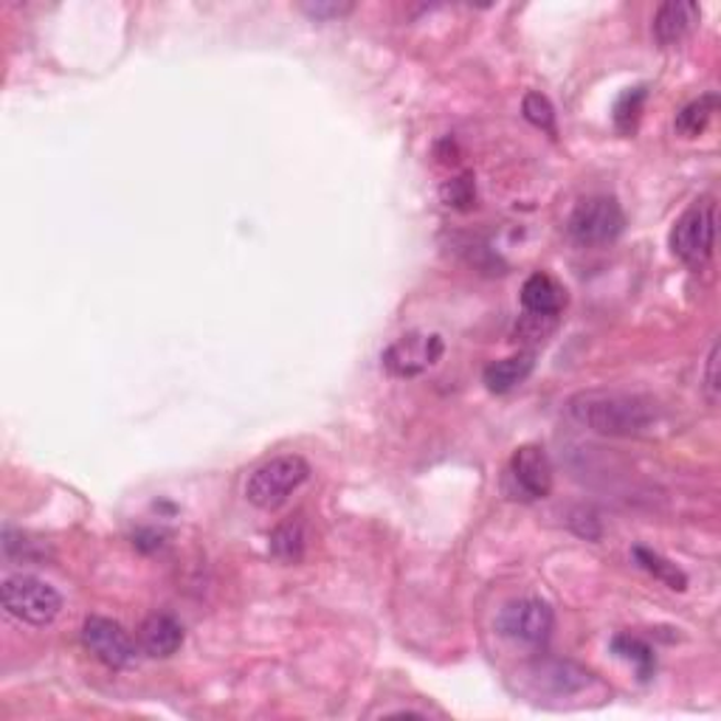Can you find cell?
<instances>
[{"label":"cell","instance_id":"cell-1","mask_svg":"<svg viewBox=\"0 0 721 721\" xmlns=\"http://www.w3.org/2000/svg\"><path fill=\"white\" fill-rule=\"evenodd\" d=\"M570 415L595 435L638 437L656 423V403L631 392L592 390L572 397Z\"/></svg>","mask_w":721,"mask_h":721},{"label":"cell","instance_id":"cell-2","mask_svg":"<svg viewBox=\"0 0 721 721\" xmlns=\"http://www.w3.org/2000/svg\"><path fill=\"white\" fill-rule=\"evenodd\" d=\"M307 476H311V465L300 454L273 457L248 476L246 496L254 507L273 510V507L285 505L288 496L300 485H305Z\"/></svg>","mask_w":721,"mask_h":721},{"label":"cell","instance_id":"cell-3","mask_svg":"<svg viewBox=\"0 0 721 721\" xmlns=\"http://www.w3.org/2000/svg\"><path fill=\"white\" fill-rule=\"evenodd\" d=\"M3 609L29 626H48L63 609V598L46 581L32 578V575H12L0 586Z\"/></svg>","mask_w":721,"mask_h":721},{"label":"cell","instance_id":"cell-4","mask_svg":"<svg viewBox=\"0 0 721 721\" xmlns=\"http://www.w3.org/2000/svg\"><path fill=\"white\" fill-rule=\"evenodd\" d=\"M716 246V203L710 198L696 201L676 221L671 232V251L690 268H702L713 257Z\"/></svg>","mask_w":721,"mask_h":721},{"label":"cell","instance_id":"cell-5","mask_svg":"<svg viewBox=\"0 0 721 721\" xmlns=\"http://www.w3.org/2000/svg\"><path fill=\"white\" fill-rule=\"evenodd\" d=\"M626 226L623 209L615 198H586L570 217V237L581 246H606L618 240Z\"/></svg>","mask_w":721,"mask_h":721},{"label":"cell","instance_id":"cell-6","mask_svg":"<svg viewBox=\"0 0 721 721\" xmlns=\"http://www.w3.org/2000/svg\"><path fill=\"white\" fill-rule=\"evenodd\" d=\"M496 629L525 649H544L553 634V609L539 598H521L499 611Z\"/></svg>","mask_w":721,"mask_h":721},{"label":"cell","instance_id":"cell-7","mask_svg":"<svg viewBox=\"0 0 721 721\" xmlns=\"http://www.w3.org/2000/svg\"><path fill=\"white\" fill-rule=\"evenodd\" d=\"M507 482H510V494L516 499L536 502L550 496L553 491V465L550 457L541 446H521L516 454L510 457L507 465Z\"/></svg>","mask_w":721,"mask_h":721},{"label":"cell","instance_id":"cell-8","mask_svg":"<svg viewBox=\"0 0 721 721\" xmlns=\"http://www.w3.org/2000/svg\"><path fill=\"white\" fill-rule=\"evenodd\" d=\"M442 338L435 333H409L386 347L384 367L397 378H415L442 358Z\"/></svg>","mask_w":721,"mask_h":721},{"label":"cell","instance_id":"cell-9","mask_svg":"<svg viewBox=\"0 0 721 721\" xmlns=\"http://www.w3.org/2000/svg\"><path fill=\"white\" fill-rule=\"evenodd\" d=\"M82 643L108 668H127L136 660V643L131 640V634L108 618L85 620Z\"/></svg>","mask_w":721,"mask_h":721},{"label":"cell","instance_id":"cell-10","mask_svg":"<svg viewBox=\"0 0 721 721\" xmlns=\"http://www.w3.org/2000/svg\"><path fill=\"white\" fill-rule=\"evenodd\" d=\"M699 18H702V9L696 7V3H688V0H668V3L656 9V43H660V46H674V43L688 37L690 29L699 23Z\"/></svg>","mask_w":721,"mask_h":721},{"label":"cell","instance_id":"cell-11","mask_svg":"<svg viewBox=\"0 0 721 721\" xmlns=\"http://www.w3.org/2000/svg\"><path fill=\"white\" fill-rule=\"evenodd\" d=\"M138 645L147 656H172L183 645V629L176 618L169 615H150L138 629Z\"/></svg>","mask_w":721,"mask_h":721},{"label":"cell","instance_id":"cell-12","mask_svg":"<svg viewBox=\"0 0 721 721\" xmlns=\"http://www.w3.org/2000/svg\"><path fill=\"white\" fill-rule=\"evenodd\" d=\"M521 305L536 316H559L566 305V291L550 273L539 271L527 277V282L521 285Z\"/></svg>","mask_w":721,"mask_h":721},{"label":"cell","instance_id":"cell-13","mask_svg":"<svg viewBox=\"0 0 721 721\" xmlns=\"http://www.w3.org/2000/svg\"><path fill=\"white\" fill-rule=\"evenodd\" d=\"M536 367V356L533 352H519V356H510L505 361H494L491 367H485L482 372V381L491 392L496 395H505V392L516 390L519 384H525L530 372Z\"/></svg>","mask_w":721,"mask_h":721},{"label":"cell","instance_id":"cell-14","mask_svg":"<svg viewBox=\"0 0 721 721\" xmlns=\"http://www.w3.org/2000/svg\"><path fill=\"white\" fill-rule=\"evenodd\" d=\"M536 679L553 694H575V690L586 688L592 683V674L575 663H564V660H550V663L536 665Z\"/></svg>","mask_w":721,"mask_h":721},{"label":"cell","instance_id":"cell-15","mask_svg":"<svg viewBox=\"0 0 721 721\" xmlns=\"http://www.w3.org/2000/svg\"><path fill=\"white\" fill-rule=\"evenodd\" d=\"M307 547V533L305 525L300 519H291L285 525H280L271 533V555L282 564H296L302 561Z\"/></svg>","mask_w":721,"mask_h":721},{"label":"cell","instance_id":"cell-16","mask_svg":"<svg viewBox=\"0 0 721 721\" xmlns=\"http://www.w3.org/2000/svg\"><path fill=\"white\" fill-rule=\"evenodd\" d=\"M716 108H719V97L716 93H705V97L694 99L690 104H685L683 111L676 113V133L683 138H696L702 136L705 127L710 124V119H713Z\"/></svg>","mask_w":721,"mask_h":721},{"label":"cell","instance_id":"cell-17","mask_svg":"<svg viewBox=\"0 0 721 721\" xmlns=\"http://www.w3.org/2000/svg\"><path fill=\"white\" fill-rule=\"evenodd\" d=\"M631 555H634V561H638V566H643L649 575H654L656 581H663V584L671 586V589L683 592L685 586H688V575H685V572L679 570L676 564H671L668 559H663L660 553L649 550V547H634Z\"/></svg>","mask_w":721,"mask_h":721},{"label":"cell","instance_id":"cell-18","mask_svg":"<svg viewBox=\"0 0 721 721\" xmlns=\"http://www.w3.org/2000/svg\"><path fill=\"white\" fill-rule=\"evenodd\" d=\"M611 651H615L618 656H623L626 663L634 665L643 683L645 679H651V674H654V668H656V656L645 640L631 638V634H620V638L611 640Z\"/></svg>","mask_w":721,"mask_h":721},{"label":"cell","instance_id":"cell-19","mask_svg":"<svg viewBox=\"0 0 721 721\" xmlns=\"http://www.w3.org/2000/svg\"><path fill=\"white\" fill-rule=\"evenodd\" d=\"M645 99H649V88H645V85H640V88H629V91L618 99V104H615V127H618V133L631 136V133L638 131Z\"/></svg>","mask_w":721,"mask_h":721},{"label":"cell","instance_id":"cell-20","mask_svg":"<svg viewBox=\"0 0 721 721\" xmlns=\"http://www.w3.org/2000/svg\"><path fill=\"white\" fill-rule=\"evenodd\" d=\"M521 113H525V119L533 124V127L555 136V111L550 99L541 97V93H527L525 102H521Z\"/></svg>","mask_w":721,"mask_h":721},{"label":"cell","instance_id":"cell-21","mask_svg":"<svg viewBox=\"0 0 721 721\" xmlns=\"http://www.w3.org/2000/svg\"><path fill=\"white\" fill-rule=\"evenodd\" d=\"M559 325V316H536V313H525V319L516 325V341L525 345H539Z\"/></svg>","mask_w":721,"mask_h":721},{"label":"cell","instance_id":"cell-22","mask_svg":"<svg viewBox=\"0 0 721 721\" xmlns=\"http://www.w3.org/2000/svg\"><path fill=\"white\" fill-rule=\"evenodd\" d=\"M442 195H446L449 206L469 209L471 203H474V181H471V176L454 178V181H451L449 187L442 189Z\"/></svg>","mask_w":721,"mask_h":721},{"label":"cell","instance_id":"cell-23","mask_svg":"<svg viewBox=\"0 0 721 721\" xmlns=\"http://www.w3.org/2000/svg\"><path fill=\"white\" fill-rule=\"evenodd\" d=\"M302 12H307L316 20H333V18H345L352 12V3H305Z\"/></svg>","mask_w":721,"mask_h":721},{"label":"cell","instance_id":"cell-24","mask_svg":"<svg viewBox=\"0 0 721 721\" xmlns=\"http://www.w3.org/2000/svg\"><path fill=\"white\" fill-rule=\"evenodd\" d=\"M716 370H719V345H713L708 356V395L713 403L719 397V375H716Z\"/></svg>","mask_w":721,"mask_h":721}]
</instances>
